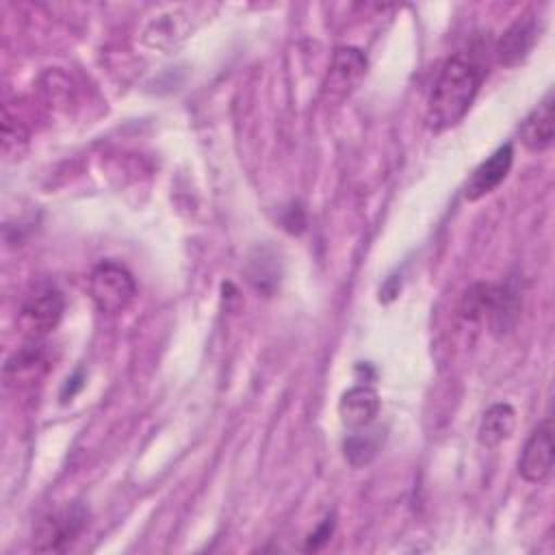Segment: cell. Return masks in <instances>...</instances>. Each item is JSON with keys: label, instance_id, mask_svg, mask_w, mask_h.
I'll use <instances>...</instances> for the list:
<instances>
[{"label": "cell", "instance_id": "1", "mask_svg": "<svg viewBox=\"0 0 555 555\" xmlns=\"http://www.w3.org/2000/svg\"><path fill=\"white\" fill-rule=\"evenodd\" d=\"M483 82V69L468 59L451 56L440 67L431 87L425 121L431 130H447L464 119L473 106L479 87Z\"/></svg>", "mask_w": 555, "mask_h": 555}, {"label": "cell", "instance_id": "2", "mask_svg": "<svg viewBox=\"0 0 555 555\" xmlns=\"http://www.w3.org/2000/svg\"><path fill=\"white\" fill-rule=\"evenodd\" d=\"M89 295L102 314H119L132 304L137 284L124 264L102 260L89 275Z\"/></svg>", "mask_w": 555, "mask_h": 555}, {"label": "cell", "instance_id": "3", "mask_svg": "<svg viewBox=\"0 0 555 555\" xmlns=\"http://www.w3.org/2000/svg\"><path fill=\"white\" fill-rule=\"evenodd\" d=\"M89 509L80 503L59 507L35 525L33 548L37 553H59L65 551L87 527Z\"/></svg>", "mask_w": 555, "mask_h": 555}, {"label": "cell", "instance_id": "4", "mask_svg": "<svg viewBox=\"0 0 555 555\" xmlns=\"http://www.w3.org/2000/svg\"><path fill=\"white\" fill-rule=\"evenodd\" d=\"M63 312V293L54 284H41L26 297L20 312V327L30 340H39L56 330Z\"/></svg>", "mask_w": 555, "mask_h": 555}, {"label": "cell", "instance_id": "5", "mask_svg": "<svg viewBox=\"0 0 555 555\" xmlns=\"http://www.w3.org/2000/svg\"><path fill=\"white\" fill-rule=\"evenodd\" d=\"M553 425L551 418H544L533 427L518 457V473L529 483H542L553 468Z\"/></svg>", "mask_w": 555, "mask_h": 555}, {"label": "cell", "instance_id": "6", "mask_svg": "<svg viewBox=\"0 0 555 555\" xmlns=\"http://www.w3.org/2000/svg\"><path fill=\"white\" fill-rule=\"evenodd\" d=\"M366 72V56L351 46L334 50L330 72L323 82V95L327 102H340L349 95Z\"/></svg>", "mask_w": 555, "mask_h": 555}, {"label": "cell", "instance_id": "7", "mask_svg": "<svg viewBox=\"0 0 555 555\" xmlns=\"http://www.w3.org/2000/svg\"><path fill=\"white\" fill-rule=\"evenodd\" d=\"M514 163V147L512 143L499 145L468 178L464 186V197L468 202H477L483 195L492 193L509 173Z\"/></svg>", "mask_w": 555, "mask_h": 555}, {"label": "cell", "instance_id": "8", "mask_svg": "<svg viewBox=\"0 0 555 555\" xmlns=\"http://www.w3.org/2000/svg\"><path fill=\"white\" fill-rule=\"evenodd\" d=\"M538 41V22L531 13L514 20L496 41V59L505 67L520 65Z\"/></svg>", "mask_w": 555, "mask_h": 555}, {"label": "cell", "instance_id": "9", "mask_svg": "<svg viewBox=\"0 0 555 555\" xmlns=\"http://www.w3.org/2000/svg\"><path fill=\"white\" fill-rule=\"evenodd\" d=\"M555 98L553 89L544 93V98L529 111L525 121L520 124V139L529 152H546L555 141Z\"/></svg>", "mask_w": 555, "mask_h": 555}, {"label": "cell", "instance_id": "10", "mask_svg": "<svg viewBox=\"0 0 555 555\" xmlns=\"http://www.w3.org/2000/svg\"><path fill=\"white\" fill-rule=\"evenodd\" d=\"M377 412H379V397L375 388L364 384L349 388L347 392H343L338 401L340 423L351 431L366 429L375 421Z\"/></svg>", "mask_w": 555, "mask_h": 555}, {"label": "cell", "instance_id": "11", "mask_svg": "<svg viewBox=\"0 0 555 555\" xmlns=\"http://www.w3.org/2000/svg\"><path fill=\"white\" fill-rule=\"evenodd\" d=\"M514 425H516L514 408L505 401L492 403L481 416V423H479V429H477V440H479L481 447L494 449L512 436Z\"/></svg>", "mask_w": 555, "mask_h": 555}, {"label": "cell", "instance_id": "12", "mask_svg": "<svg viewBox=\"0 0 555 555\" xmlns=\"http://www.w3.org/2000/svg\"><path fill=\"white\" fill-rule=\"evenodd\" d=\"M189 17L191 15L184 13L182 9H171L169 13L158 15L145 33L150 46L163 48V46H171V43H178L180 39H184L189 33Z\"/></svg>", "mask_w": 555, "mask_h": 555}, {"label": "cell", "instance_id": "13", "mask_svg": "<svg viewBox=\"0 0 555 555\" xmlns=\"http://www.w3.org/2000/svg\"><path fill=\"white\" fill-rule=\"evenodd\" d=\"M377 449H379V431L362 434L360 429L345 440V457L351 466L369 464L377 455Z\"/></svg>", "mask_w": 555, "mask_h": 555}, {"label": "cell", "instance_id": "14", "mask_svg": "<svg viewBox=\"0 0 555 555\" xmlns=\"http://www.w3.org/2000/svg\"><path fill=\"white\" fill-rule=\"evenodd\" d=\"M28 143V132L22 124H13V119L4 113V124H2V150L4 154H22Z\"/></svg>", "mask_w": 555, "mask_h": 555}, {"label": "cell", "instance_id": "15", "mask_svg": "<svg viewBox=\"0 0 555 555\" xmlns=\"http://www.w3.org/2000/svg\"><path fill=\"white\" fill-rule=\"evenodd\" d=\"M334 525H336L334 514L325 516V518L321 520V525H319V527L308 535L306 551H319L325 542H330V538H332V533H334Z\"/></svg>", "mask_w": 555, "mask_h": 555}]
</instances>
